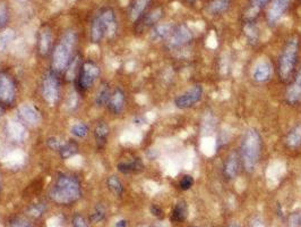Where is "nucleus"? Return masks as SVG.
Returning <instances> with one entry per match:
<instances>
[{
    "label": "nucleus",
    "instance_id": "obj_1",
    "mask_svg": "<svg viewBox=\"0 0 301 227\" xmlns=\"http://www.w3.org/2000/svg\"><path fill=\"white\" fill-rule=\"evenodd\" d=\"M77 45V33L74 30L66 31L61 35L58 44L55 46L51 53V68L57 74L65 73L71 59L74 58V51Z\"/></svg>",
    "mask_w": 301,
    "mask_h": 227
},
{
    "label": "nucleus",
    "instance_id": "obj_2",
    "mask_svg": "<svg viewBox=\"0 0 301 227\" xmlns=\"http://www.w3.org/2000/svg\"><path fill=\"white\" fill-rule=\"evenodd\" d=\"M82 197V186L77 177L60 174L50 191V198L58 205H70Z\"/></svg>",
    "mask_w": 301,
    "mask_h": 227
},
{
    "label": "nucleus",
    "instance_id": "obj_3",
    "mask_svg": "<svg viewBox=\"0 0 301 227\" xmlns=\"http://www.w3.org/2000/svg\"><path fill=\"white\" fill-rule=\"evenodd\" d=\"M262 136L256 129H248L242 136L240 159L247 173H252L260 163L262 154Z\"/></svg>",
    "mask_w": 301,
    "mask_h": 227
},
{
    "label": "nucleus",
    "instance_id": "obj_4",
    "mask_svg": "<svg viewBox=\"0 0 301 227\" xmlns=\"http://www.w3.org/2000/svg\"><path fill=\"white\" fill-rule=\"evenodd\" d=\"M117 32V18L112 9H104L91 24V41L100 44L103 39H110Z\"/></svg>",
    "mask_w": 301,
    "mask_h": 227
},
{
    "label": "nucleus",
    "instance_id": "obj_5",
    "mask_svg": "<svg viewBox=\"0 0 301 227\" xmlns=\"http://www.w3.org/2000/svg\"><path fill=\"white\" fill-rule=\"evenodd\" d=\"M299 55V39L292 36L286 41L279 58V74L282 81H288L295 69Z\"/></svg>",
    "mask_w": 301,
    "mask_h": 227
},
{
    "label": "nucleus",
    "instance_id": "obj_6",
    "mask_svg": "<svg viewBox=\"0 0 301 227\" xmlns=\"http://www.w3.org/2000/svg\"><path fill=\"white\" fill-rule=\"evenodd\" d=\"M42 98L49 106H56L60 99V80L54 70H48L43 75L41 83Z\"/></svg>",
    "mask_w": 301,
    "mask_h": 227
},
{
    "label": "nucleus",
    "instance_id": "obj_7",
    "mask_svg": "<svg viewBox=\"0 0 301 227\" xmlns=\"http://www.w3.org/2000/svg\"><path fill=\"white\" fill-rule=\"evenodd\" d=\"M99 65L94 63L93 60H85L80 65L79 72L77 75V87L80 91H86V90L91 89L94 85V83L98 81L100 77Z\"/></svg>",
    "mask_w": 301,
    "mask_h": 227
},
{
    "label": "nucleus",
    "instance_id": "obj_8",
    "mask_svg": "<svg viewBox=\"0 0 301 227\" xmlns=\"http://www.w3.org/2000/svg\"><path fill=\"white\" fill-rule=\"evenodd\" d=\"M15 80L7 72H0V105L12 106L16 100Z\"/></svg>",
    "mask_w": 301,
    "mask_h": 227
},
{
    "label": "nucleus",
    "instance_id": "obj_9",
    "mask_svg": "<svg viewBox=\"0 0 301 227\" xmlns=\"http://www.w3.org/2000/svg\"><path fill=\"white\" fill-rule=\"evenodd\" d=\"M203 87L202 85H194L187 91L179 94L175 99V106L179 109H188L195 106L203 97Z\"/></svg>",
    "mask_w": 301,
    "mask_h": 227
},
{
    "label": "nucleus",
    "instance_id": "obj_10",
    "mask_svg": "<svg viewBox=\"0 0 301 227\" xmlns=\"http://www.w3.org/2000/svg\"><path fill=\"white\" fill-rule=\"evenodd\" d=\"M193 40V33L186 25H180L174 28L168 37V47L170 49L180 48Z\"/></svg>",
    "mask_w": 301,
    "mask_h": 227
},
{
    "label": "nucleus",
    "instance_id": "obj_11",
    "mask_svg": "<svg viewBox=\"0 0 301 227\" xmlns=\"http://www.w3.org/2000/svg\"><path fill=\"white\" fill-rule=\"evenodd\" d=\"M18 117L25 125L37 126L41 123V114L31 103H23L18 107Z\"/></svg>",
    "mask_w": 301,
    "mask_h": 227
},
{
    "label": "nucleus",
    "instance_id": "obj_12",
    "mask_svg": "<svg viewBox=\"0 0 301 227\" xmlns=\"http://www.w3.org/2000/svg\"><path fill=\"white\" fill-rule=\"evenodd\" d=\"M54 36L50 27L43 26L37 34V53L41 57H47L52 53Z\"/></svg>",
    "mask_w": 301,
    "mask_h": 227
},
{
    "label": "nucleus",
    "instance_id": "obj_13",
    "mask_svg": "<svg viewBox=\"0 0 301 227\" xmlns=\"http://www.w3.org/2000/svg\"><path fill=\"white\" fill-rule=\"evenodd\" d=\"M6 133L8 138L15 142H23L27 138V130L26 125L22 121L11 120L6 124Z\"/></svg>",
    "mask_w": 301,
    "mask_h": 227
},
{
    "label": "nucleus",
    "instance_id": "obj_14",
    "mask_svg": "<svg viewBox=\"0 0 301 227\" xmlns=\"http://www.w3.org/2000/svg\"><path fill=\"white\" fill-rule=\"evenodd\" d=\"M241 159L240 156H239L237 153H231L228 156V158L224 163L223 166V173L224 176L229 179H233L238 176L239 172H240V167H241Z\"/></svg>",
    "mask_w": 301,
    "mask_h": 227
},
{
    "label": "nucleus",
    "instance_id": "obj_15",
    "mask_svg": "<svg viewBox=\"0 0 301 227\" xmlns=\"http://www.w3.org/2000/svg\"><path fill=\"white\" fill-rule=\"evenodd\" d=\"M290 0H273L267 13V21L271 25L276 24L280 18L283 16L286 9L289 7Z\"/></svg>",
    "mask_w": 301,
    "mask_h": 227
},
{
    "label": "nucleus",
    "instance_id": "obj_16",
    "mask_svg": "<svg viewBox=\"0 0 301 227\" xmlns=\"http://www.w3.org/2000/svg\"><path fill=\"white\" fill-rule=\"evenodd\" d=\"M125 106H126V94L121 88H117L111 93V97H110V100L108 103L109 110L117 115V114H120L123 109H125Z\"/></svg>",
    "mask_w": 301,
    "mask_h": 227
},
{
    "label": "nucleus",
    "instance_id": "obj_17",
    "mask_svg": "<svg viewBox=\"0 0 301 227\" xmlns=\"http://www.w3.org/2000/svg\"><path fill=\"white\" fill-rule=\"evenodd\" d=\"M285 100L290 105H297L301 102V68L295 75L292 84L290 85L285 94Z\"/></svg>",
    "mask_w": 301,
    "mask_h": 227
},
{
    "label": "nucleus",
    "instance_id": "obj_18",
    "mask_svg": "<svg viewBox=\"0 0 301 227\" xmlns=\"http://www.w3.org/2000/svg\"><path fill=\"white\" fill-rule=\"evenodd\" d=\"M272 75V66L269 61L263 60L256 64L252 70V79L258 83H264L270 80Z\"/></svg>",
    "mask_w": 301,
    "mask_h": 227
},
{
    "label": "nucleus",
    "instance_id": "obj_19",
    "mask_svg": "<svg viewBox=\"0 0 301 227\" xmlns=\"http://www.w3.org/2000/svg\"><path fill=\"white\" fill-rule=\"evenodd\" d=\"M110 134V127L104 121H100L97 123L94 129V138L97 142L98 148H103L106 146L108 138Z\"/></svg>",
    "mask_w": 301,
    "mask_h": 227
},
{
    "label": "nucleus",
    "instance_id": "obj_20",
    "mask_svg": "<svg viewBox=\"0 0 301 227\" xmlns=\"http://www.w3.org/2000/svg\"><path fill=\"white\" fill-rule=\"evenodd\" d=\"M175 26L170 23H164V24H156L153 26L151 31V39L153 41H161L164 39H168L174 31Z\"/></svg>",
    "mask_w": 301,
    "mask_h": 227
},
{
    "label": "nucleus",
    "instance_id": "obj_21",
    "mask_svg": "<svg viewBox=\"0 0 301 227\" xmlns=\"http://www.w3.org/2000/svg\"><path fill=\"white\" fill-rule=\"evenodd\" d=\"M151 0H134L129 8V17L133 22H135L143 16V14L149 7Z\"/></svg>",
    "mask_w": 301,
    "mask_h": 227
},
{
    "label": "nucleus",
    "instance_id": "obj_22",
    "mask_svg": "<svg viewBox=\"0 0 301 227\" xmlns=\"http://www.w3.org/2000/svg\"><path fill=\"white\" fill-rule=\"evenodd\" d=\"M117 167L121 174H125V175L137 174L143 172V169H144V164H143V162L140 158H136L132 160V162L118 164Z\"/></svg>",
    "mask_w": 301,
    "mask_h": 227
},
{
    "label": "nucleus",
    "instance_id": "obj_23",
    "mask_svg": "<svg viewBox=\"0 0 301 227\" xmlns=\"http://www.w3.org/2000/svg\"><path fill=\"white\" fill-rule=\"evenodd\" d=\"M286 145L291 149H298L301 146V123L295 124L291 129L285 138Z\"/></svg>",
    "mask_w": 301,
    "mask_h": 227
},
{
    "label": "nucleus",
    "instance_id": "obj_24",
    "mask_svg": "<svg viewBox=\"0 0 301 227\" xmlns=\"http://www.w3.org/2000/svg\"><path fill=\"white\" fill-rule=\"evenodd\" d=\"M162 14H163V11L161 8H156L154 11H152L151 13L146 14L144 17H141L142 21L140 23V28L143 30V28L146 27H152L155 26L157 24V22L161 20Z\"/></svg>",
    "mask_w": 301,
    "mask_h": 227
},
{
    "label": "nucleus",
    "instance_id": "obj_25",
    "mask_svg": "<svg viewBox=\"0 0 301 227\" xmlns=\"http://www.w3.org/2000/svg\"><path fill=\"white\" fill-rule=\"evenodd\" d=\"M111 89H110L108 83H103L101 88L99 89L97 93V97H95V105L98 107H108V103L110 100V97H111Z\"/></svg>",
    "mask_w": 301,
    "mask_h": 227
},
{
    "label": "nucleus",
    "instance_id": "obj_26",
    "mask_svg": "<svg viewBox=\"0 0 301 227\" xmlns=\"http://www.w3.org/2000/svg\"><path fill=\"white\" fill-rule=\"evenodd\" d=\"M188 216V207L187 203L185 201H179L174 208V211H172L171 215V220L177 221V223H181L184 221Z\"/></svg>",
    "mask_w": 301,
    "mask_h": 227
},
{
    "label": "nucleus",
    "instance_id": "obj_27",
    "mask_svg": "<svg viewBox=\"0 0 301 227\" xmlns=\"http://www.w3.org/2000/svg\"><path fill=\"white\" fill-rule=\"evenodd\" d=\"M267 3H269V0H251L250 8L248 9V12L246 14V22L255 21L258 13H260L262 8H264L266 6Z\"/></svg>",
    "mask_w": 301,
    "mask_h": 227
},
{
    "label": "nucleus",
    "instance_id": "obj_28",
    "mask_svg": "<svg viewBox=\"0 0 301 227\" xmlns=\"http://www.w3.org/2000/svg\"><path fill=\"white\" fill-rule=\"evenodd\" d=\"M231 0H212L208 5V12L213 15H221L230 7Z\"/></svg>",
    "mask_w": 301,
    "mask_h": 227
},
{
    "label": "nucleus",
    "instance_id": "obj_29",
    "mask_svg": "<svg viewBox=\"0 0 301 227\" xmlns=\"http://www.w3.org/2000/svg\"><path fill=\"white\" fill-rule=\"evenodd\" d=\"M58 153L61 158L67 160L74 157V156L78 153V144L74 141H67L63 144V146H61Z\"/></svg>",
    "mask_w": 301,
    "mask_h": 227
},
{
    "label": "nucleus",
    "instance_id": "obj_30",
    "mask_svg": "<svg viewBox=\"0 0 301 227\" xmlns=\"http://www.w3.org/2000/svg\"><path fill=\"white\" fill-rule=\"evenodd\" d=\"M80 61H79V57L78 56H74V58L71 59L70 64L68 65V67L65 70V78L67 81H73V80L77 79V75L80 68Z\"/></svg>",
    "mask_w": 301,
    "mask_h": 227
},
{
    "label": "nucleus",
    "instance_id": "obj_31",
    "mask_svg": "<svg viewBox=\"0 0 301 227\" xmlns=\"http://www.w3.org/2000/svg\"><path fill=\"white\" fill-rule=\"evenodd\" d=\"M107 185L112 195L116 197H121L123 195V191H125L121 181L117 176H114V175H111V176L107 178Z\"/></svg>",
    "mask_w": 301,
    "mask_h": 227
},
{
    "label": "nucleus",
    "instance_id": "obj_32",
    "mask_svg": "<svg viewBox=\"0 0 301 227\" xmlns=\"http://www.w3.org/2000/svg\"><path fill=\"white\" fill-rule=\"evenodd\" d=\"M245 34L248 42H249L250 45L255 46L258 44V35H260V33H258V28L255 24V21L252 22L245 21Z\"/></svg>",
    "mask_w": 301,
    "mask_h": 227
},
{
    "label": "nucleus",
    "instance_id": "obj_33",
    "mask_svg": "<svg viewBox=\"0 0 301 227\" xmlns=\"http://www.w3.org/2000/svg\"><path fill=\"white\" fill-rule=\"evenodd\" d=\"M70 133L76 139H84L89 134V126L85 123L78 122L70 127Z\"/></svg>",
    "mask_w": 301,
    "mask_h": 227
},
{
    "label": "nucleus",
    "instance_id": "obj_34",
    "mask_svg": "<svg viewBox=\"0 0 301 227\" xmlns=\"http://www.w3.org/2000/svg\"><path fill=\"white\" fill-rule=\"evenodd\" d=\"M15 39V32L13 30H5L0 32V51H5Z\"/></svg>",
    "mask_w": 301,
    "mask_h": 227
},
{
    "label": "nucleus",
    "instance_id": "obj_35",
    "mask_svg": "<svg viewBox=\"0 0 301 227\" xmlns=\"http://www.w3.org/2000/svg\"><path fill=\"white\" fill-rule=\"evenodd\" d=\"M104 217H106V209H104L102 205H98L95 207L92 216H91V220L94 221V223H99V221L104 219Z\"/></svg>",
    "mask_w": 301,
    "mask_h": 227
},
{
    "label": "nucleus",
    "instance_id": "obj_36",
    "mask_svg": "<svg viewBox=\"0 0 301 227\" xmlns=\"http://www.w3.org/2000/svg\"><path fill=\"white\" fill-rule=\"evenodd\" d=\"M8 8L4 2H0V31L6 26L8 22Z\"/></svg>",
    "mask_w": 301,
    "mask_h": 227
},
{
    "label": "nucleus",
    "instance_id": "obj_37",
    "mask_svg": "<svg viewBox=\"0 0 301 227\" xmlns=\"http://www.w3.org/2000/svg\"><path fill=\"white\" fill-rule=\"evenodd\" d=\"M194 182L195 181L193 176H190V175H184L179 182V186L181 190L187 191L189 188H192V186L194 185Z\"/></svg>",
    "mask_w": 301,
    "mask_h": 227
},
{
    "label": "nucleus",
    "instance_id": "obj_38",
    "mask_svg": "<svg viewBox=\"0 0 301 227\" xmlns=\"http://www.w3.org/2000/svg\"><path fill=\"white\" fill-rule=\"evenodd\" d=\"M64 143H65V141H63L59 138H57V136H51V138L47 140L48 146H49L51 150H56V151H59Z\"/></svg>",
    "mask_w": 301,
    "mask_h": 227
},
{
    "label": "nucleus",
    "instance_id": "obj_39",
    "mask_svg": "<svg viewBox=\"0 0 301 227\" xmlns=\"http://www.w3.org/2000/svg\"><path fill=\"white\" fill-rule=\"evenodd\" d=\"M289 227H301V211L290 215Z\"/></svg>",
    "mask_w": 301,
    "mask_h": 227
},
{
    "label": "nucleus",
    "instance_id": "obj_40",
    "mask_svg": "<svg viewBox=\"0 0 301 227\" xmlns=\"http://www.w3.org/2000/svg\"><path fill=\"white\" fill-rule=\"evenodd\" d=\"M73 226L74 227H90L88 221L85 220L83 216L76 215L73 219Z\"/></svg>",
    "mask_w": 301,
    "mask_h": 227
},
{
    "label": "nucleus",
    "instance_id": "obj_41",
    "mask_svg": "<svg viewBox=\"0 0 301 227\" xmlns=\"http://www.w3.org/2000/svg\"><path fill=\"white\" fill-rule=\"evenodd\" d=\"M12 227H32V226L30 225V223H27L26 220L16 218L12 221Z\"/></svg>",
    "mask_w": 301,
    "mask_h": 227
},
{
    "label": "nucleus",
    "instance_id": "obj_42",
    "mask_svg": "<svg viewBox=\"0 0 301 227\" xmlns=\"http://www.w3.org/2000/svg\"><path fill=\"white\" fill-rule=\"evenodd\" d=\"M151 212H152L153 216L159 217V218H161V217L163 216V212H162V210L157 206H152L151 207Z\"/></svg>",
    "mask_w": 301,
    "mask_h": 227
},
{
    "label": "nucleus",
    "instance_id": "obj_43",
    "mask_svg": "<svg viewBox=\"0 0 301 227\" xmlns=\"http://www.w3.org/2000/svg\"><path fill=\"white\" fill-rule=\"evenodd\" d=\"M127 226H128V223H127V220H125V219L118 220L116 223V225H114V227H127Z\"/></svg>",
    "mask_w": 301,
    "mask_h": 227
},
{
    "label": "nucleus",
    "instance_id": "obj_44",
    "mask_svg": "<svg viewBox=\"0 0 301 227\" xmlns=\"http://www.w3.org/2000/svg\"><path fill=\"white\" fill-rule=\"evenodd\" d=\"M3 191V176H2V173H0V193Z\"/></svg>",
    "mask_w": 301,
    "mask_h": 227
},
{
    "label": "nucleus",
    "instance_id": "obj_45",
    "mask_svg": "<svg viewBox=\"0 0 301 227\" xmlns=\"http://www.w3.org/2000/svg\"><path fill=\"white\" fill-rule=\"evenodd\" d=\"M4 115V109H3V106L0 105V120H2V117Z\"/></svg>",
    "mask_w": 301,
    "mask_h": 227
},
{
    "label": "nucleus",
    "instance_id": "obj_46",
    "mask_svg": "<svg viewBox=\"0 0 301 227\" xmlns=\"http://www.w3.org/2000/svg\"><path fill=\"white\" fill-rule=\"evenodd\" d=\"M229 227H239L238 225H235V224H232V225H230Z\"/></svg>",
    "mask_w": 301,
    "mask_h": 227
},
{
    "label": "nucleus",
    "instance_id": "obj_47",
    "mask_svg": "<svg viewBox=\"0 0 301 227\" xmlns=\"http://www.w3.org/2000/svg\"><path fill=\"white\" fill-rule=\"evenodd\" d=\"M20 2H25V0H20Z\"/></svg>",
    "mask_w": 301,
    "mask_h": 227
}]
</instances>
